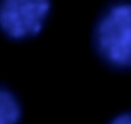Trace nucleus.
<instances>
[{"label":"nucleus","mask_w":131,"mask_h":124,"mask_svg":"<svg viewBox=\"0 0 131 124\" xmlns=\"http://www.w3.org/2000/svg\"><path fill=\"white\" fill-rule=\"evenodd\" d=\"M21 115L22 110L16 96L0 86V124H19Z\"/></svg>","instance_id":"3"},{"label":"nucleus","mask_w":131,"mask_h":124,"mask_svg":"<svg viewBox=\"0 0 131 124\" xmlns=\"http://www.w3.org/2000/svg\"><path fill=\"white\" fill-rule=\"evenodd\" d=\"M108 124H131V111L119 113L110 120Z\"/></svg>","instance_id":"4"},{"label":"nucleus","mask_w":131,"mask_h":124,"mask_svg":"<svg viewBox=\"0 0 131 124\" xmlns=\"http://www.w3.org/2000/svg\"><path fill=\"white\" fill-rule=\"evenodd\" d=\"M94 44L111 67L131 68V3H118L102 14L95 27Z\"/></svg>","instance_id":"1"},{"label":"nucleus","mask_w":131,"mask_h":124,"mask_svg":"<svg viewBox=\"0 0 131 124\" xmlns=\"http://www.w3.org/2000/svg\"><path fill=\"white\" fill-rule=\"evenodd\" d=\"M50 0H0V32L12 40H25L43 30Z\"/></svg>","instance_id":"2"}]
</instances>
